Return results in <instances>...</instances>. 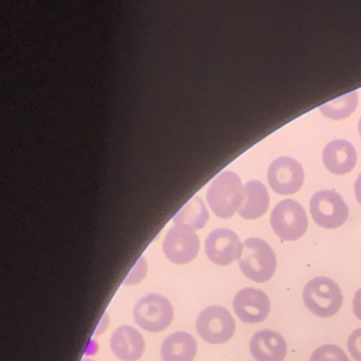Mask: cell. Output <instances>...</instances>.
I'll use <instances>...</instances> for the list:
<instances>
[{
	"label": "cell",
	"instance_id": "obj_18",
	"mask_svg": "<svg viewBox=\"0 0 361 361\" xmlns=\"http://www.w3.org/2000/svg\"><path fill=\"white\" fill-rule=\"evenodd\" d=\"M358 105L357 92H348L345 96L339 97L335 100L321 105L320 111L331 120H343L350 117Z\"/></svg>",
	"mask_w": 361,
	"mask_h": 361
},
{
	"label": "cell",
	"instance_id": "obj_20",
	"mask_svg": "<svg viewBox=\"0 0 361 361\" xmlns=\"http://www.w3.org/2000/svg\"><path fill=\"white\" fill-rule=\"evenodd\" d=\"M147 269H149V266H147V259H145V257H141L135 264L130 274L124 279L123 285H126V286L138 285L139 283L142 282L147 278Z\"/></svg>",
	"mask_w": 361,
	"mask_h": 361
},
{
	"label": "cell",
	"instance_id": "obj_13",
	"mask_svg": "<svg viewBox=\"0 0 361 361\" xmlns=\"http://www.w3.org/2000/svg\"><path fill=\"white\" fill-rule=\"evenodd\" d=\"M249 348L255 361H283L288 350L284 338L268 329L257 331L251 338Z\"/></svg>",
	"mask_w": 361,
	"mask_h": 361
},
{
	"label": "cell",
	"instance_id": "obj_8",
	"mask_svg": "<svg viewBox=\"0 0 361 361\" xmlns=\"http://www.w3.org/2000/svg\"><path fill=\"white\" fill-rule=\"evenodd\" d=\"M200 248V238L195 231L180 225L170 228L162 243L164 255L175 265L191 263L197 257Z\"/></svg>",
	"mask_w": 361,
	"mask_h": 361
},
{
	"label": "cell",
	"instance_id": "obj_2",
	"mask_svg": "<svg viewBox=\"0 0 361 361\" xmlns=\"http://www.w3.org/2000/svg\"><path fill=\"white\" fill-rule=\"evenodd\" d=\"M243 247L242 257L238 261L240 271L253 282H268L276 270L274 249L266 240L259 238H247Z\"/></svg>",
	"mask_w": 361,
	"mask_h": 361
},
{
	"label": "cell",
	"instance_id": "obj_14",
	"mask_svg": "<svg viewBox=\"0 0 361 361\" xmlns=\"http://www.w3.org/2000/svg\"><path fill=\"white\" fill-rule=\"evenodd\" d=\"M322 160L326 170L333 174H348L356 166L357 152L352 143L343 139H336L325 145Z\"/></svg>",
	"mask_w": 361,
	"mask_h": 361
},
{
	"label": "cell",
	"instance_id": "obj_9",
	"mask_svg": "<svg viewBox=\"0 0 361 361\" xmlns=\"http://www.w3.org/2000/svg\"><path fill=\"white\" fill-rule=\"evenodd\" d=\"M243 244L238 234L227 228H217L207 236L204 252L215 265L228 266L240 261Z\"/></svg>",
	"mask_w": 361,
	"mask_h": 361
},
{
	"label": "cell",
	"instance_id": "obj_23",
	"mask_svg": "<svg viewBox=\"0 0 361 361\" xmlns=\"http://www.w3.org/2000/svg\"><path fill=\"white\" fill-rule=\"evenodd\" d=\"M353 312L356 318L361 320V288L355 293L354 299H353Z\"/></svg>",
	"mask_w": 361,
	"mask_h": 361
},
{
	"label": "cell",
	"instance_id": "obj_7",
	"mask_svg": "<svg viewBox=\"0 0 361 361\" xmlns=\"http://www.w3.org/2000/svg\"><path fill=\"white\" fill-rule=\"evenodd\" d=\"M310 214L317 225L325 229H337L345 224L348 207L342 196L333 190H322L312 195Z\"/></svg>",
	"mask_w": 361,
	"mask_h": 361
},
{
	"label": "cell",
	"instance_id": "obj_15",
	"mask_svg": "<svg viewBox=\"0 0 361 361\" xmlns=\"http://www.w3.org/2000/svg\"><path fill=\"white\" fill-rule=\"evenodd\" d=\"M197 342L187 331H175L164 340L160 348L162 361H194Z\"/></svg>",
	"mask_w": 361,
	"mask_h": 361
},
{
	"label": "cell",
	"instance_id": "obj_26",
	"mask_svg": "<svg viewBox=\"0 0 361 361\" xmlns=\"http://www.w3.org/2000/svg\"><path fill=\"white\" fill-rule=\"evenodd\" d=\"M82 361H96V360H94V359H92V358H84L83 360Z\"/></svg>",
	"mask_w": 361,
	"mask_h": 361
},
{
	"label": "cell",
	"instance_id": "obj_16",
	"mask_svg": "<svg viewBox=\"0 0 361 361\" xmlns=\"http://www.w3.org/2000/svg\"><path fill=\"white\" fill-rule=\"evenodd\" d=\"M246 196L238 213L245 219H259L269 208L270 197L265 185L259 180H251L245 185Z\"/></svg>",
	"mask_w": 361,
	"mask_h": 361
},
{
	"label": "cell",
	"instance_id": "obj_12",
	"mask_svg": "<svg viewBox=\"0 0 361 361\" xmlns=\"http://www.w3.org/2000/svg\"><path fill=\"white\" fill-rule=\"evenodd\" d=\"M111 352L120 360L137 361L145 350V341L140 331L130 325H121L114 331L109 341Z\"/></svg>",
	"mask_w": 361,
	"mask_h": 361
},
{
	"label": "cell",
	"instance_id": "obj_17",
	"mask_svg": "<svg viewBox=\"0 0 361 361\" xmlns=\"http://www.w3.org/2000/svg\"><path fill=\"white\" fill-rule=\"evenodd\" d=\"M209 221V212L202 198H191L173 217L174 225L185 226L190 229H202Z\"/></svg>",
	"mask_w": 361,
	"mask_h": 361
},
{
	"label": "cell",
	"instance_id": "obj_24",
	"mask_svg": "<svg viewBox=\"0 0 361 361\" xmlns=\"http://www.w3.org/2000/svg\"><path fill=\"white\" fill-rule=\"evenodd\" d=\"M355 195H356L357 202L361 204V173L357 177L356 181L354 185Z\"/></svg>",
	"mask_w": 361,
	"mask_h": 361
},
{
	"label": "cell",
	"instance_id": "obj_1",
	"mask_svg": "<svg viewBox=\"0 0 361 361\" xmlns=\"http://www.w3.org/2000/svg\"><path fill=\"white\" fill-rule=\"evenodd\" d=\"M246 189L240 176L231 171L217 175L207 192V200L212 212L219 219L233 216L242 206Z\"/></svg>",
	"mask_w": 361,
	"mask_h": 361
},
{
	"label": "cell",
	"instance_id": "obj_22",
	"mask_svg": "<svg viewBox=\"0 0 361 361\" xmlns=\"http://www.w3.org/2000/svg\"><path fill=\"white\" fill-rule=\"evenodd\" d=\"M109 322H111V318H109V312H104L98 326H97L96 331H94V336H100L105 333V331L109 329Z\"/></svg>",
	"mask_w": 361,
	"mask_h": 361
},
{
	"label": "cell",
	"instance_id": "obj_4",
	"mask_svg": "<svg viewBox=\"0 0 361 361\" xmlns=\"http://www.w3.org/2000/svg\"><path fill=\"white\" fill-rule=\"evenodd\" d=\"M135 322L149 333L166 331L174 318L170 300L159 293H149L141 298L133 312Z\"/></svg>",
	"mask_w": 361,
	"mask_h": 361
},
{
	"label": "cell",
	"instance_id": "obj_11",
	"mask_svg": "<svg viewBox=\"0 0 361 361\" xmlns=\"http://www.w3.org/2000/svg\"><path fill=\"white\" fill-rule=\"evenodd\" d=\"M232 305L238 318L248 324L263 322L270 314L269 298L261 289L253 287L240 289Z\"/></svg>",
	"mask_w": 361,
	"mask_h": 361
},
{
	"label": "cell",
	"instance_id": "obj_10",
	"mask_svg": "<svg viewBox=\"0 0 361 361\" xmlns=\"http://www.w3.org/2000/svg\"><path fill=\"white\" fill-rule=\"evenodd\" d=\"M268 183L276 193L291 195L297 193L304 183L301 164L291 157H279L268 168Z\"/></svg>",
	"mask_w": 361,
	"mask_h": 361
},
{
	"label": "cell",
	"instance_id": "obj_21",
	"mask_svg": "<svg viewBox=\"0 0 361 361\" xmlns=\"http://www.w3.org/2000/svg\"><path fill=\"white\" fill-rule=\"evenodd\" d=\"M348 350L355 360L361 361V327L355 329L348 337Z\"/></svg>",
	"mask_w": 361,
	"mask_h": 361
},
{
	"label": "cell",
	"instance_id": "obj_5",
	"mask_svg": "<svg viewBox=\"0 0 361 361\" xmlns=\"http://www.w3.org/2000/svg\"><path fill=\"white\" fill-rule=\"evenodd\" d=\"M270 225L281 240L293 242L306 233L307 215L303 207L295 200H281L272 210Z\"/></svg>",
	"mask_w": 361,
	"mask_h": 361
},
{
	"label": "cell",
	"instance_id": "obj_6",
	"mask_svg": "<svg viewBox=\"0 0 361 361\" xmlns=\"http://www.w3.org/2000/svg\"><path fill=\"white\" fill-rule=\"evenodd\" d=\"M196 331L207 343L224 344L233 338L236 331L235 321L227 308L209 306L198 314Z\"/></svg>",
	"mask_w": 361,
	"mask_h": 361
},
{
	"label": "cell",
	"instance_id": "obj_19",
	"mask_svg": "<svg viewBox=\"0 0 361 361\" xmlns=\"http://www.w3.org/2000/svg\"><path fill=\"white\" fill-rule=\"evenodd\" d=\"M310 361H350V359L340 346L327 343L316 348L312 352Z\"/></svg>",
	"mask_w": 361,
	"mask_h": 361
},
{
	"label": "cell",
	"instance_id": "obj_25",
	"mask_svg": "<svg viewBox=\"0 0 361 361\" xmlns=\"http://www.w3.org/2000/svg\"><path fill=\"white\" fill-rule=\"evenodd\" d=\"M358 132H359V135H360V137H361V118L358 122Z\"/></svg>",
	"mask_w": 361,
	"mask_h": 361
},
{
	"label": "cell",
	"instance_id": "obj_3",
	"mask_svg": "<svg viewBox=\"0 0 361 361\" xmlns=\"http://www.w3.org/2000/svg\"><path fill=\"white\" fill-rule=\"evenodd\" d=\"M303 302L314 316L331 318L341 310L343 295L335 281L326 276H317L304 287Z\"/></svg>",
	"mask_w": 361,
	"mask_h": 361
}]
</instances>
